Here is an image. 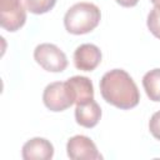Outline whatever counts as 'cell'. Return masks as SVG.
Here are the masks:
<instances>
[{
	"mask_svg": "<svg viewBox=\"0 0 160 160\" xmlns=\"http://www.w3.org/2000/svg\"><path fill=\"white\" fill-rule=\"evenodd\" d=\"M100 92L106 102L121 110L132 109L140 101V94L135 81L122 69H112L102 75Z\"/></svg>",
	"mask_w": 160,
	"mask_h": 160,
	"instance_id": "obj_1",
	"label": "cell"
},
{
	"mask_svg": "<svg viewBox=\"0 0 160 160\" xmlns=\"http://www.w3.org/2000/svg\"><path fill=\"white\" fill-rule=\"evenodd\" d=\"M100 9L92 2L74 4L64 16V26L68 32L82 35L92 31L100 22Z\"/></svg>",
	"mask_w": 160,
	"mask_h": 160,
	"instance_id": "obj_2",
	"label": "cell"
},
{
	"mask_svg": "<svg viewBox=\"0 0 160 160\" xmlns=\"http://www.w3.org/2000/svg\"><path fill=\"white\" fill-rule=\"evenodd\" d=\"M34 59L44 70L50 72H61L68 66L65 52L56 45L49 42L40 44L35 48Z\"/></svg>",
	"mask_w": 160,
	"mask_h": 160,
	"instance_id": "obj_3",
	"label": "cell"
},
{
	"mask_svg": "<svg viewBox=\"0 0 160 160\" xmlns=\"http://www.w3.org/2000/svg\"><path fill=\"white\" fill-rule=\"evenodd\" d=\"M22 0H0V25L12 32L24 26L26 10Z\"/></svg>",
	"mask_w": 160,
	"mask_h": 160,
	"instance_id": "obj_4",
	"label": "cell"
},
{
	"mask_svg": "<svg viewBox=\"0 0 160 160\" xmlns=\"http://www.w3.org/2000/svg\"><path fill=\"white\" fill-rule=\"evenodd\" d=\"M44 105L51 111H64L74 104V100L62 81H55L49 84L42 92Z\"/></svg>",
	"mask_w": 160,
	"mask_h": 160,
	"instance_id": "obj_5",
	"label": "cell"
},
{
	"mask_svg": "<svg viewBox=\"0 0 160 160\" xmlns=\"http://www.w3.org/2000/svg\"><path fill=\"white\" fill-rule=\"evenodd\" d=\"M68 156L72 160H99L102 159L94 141L85 135H75L68 140Z\"/></svg>",
	"mask_w": 160,
	"mask_h": 160,
	"instance_id": "obj_6",
	"label": "cell"
},
{
	"mask_svg": "<svg viewBox=\"0 0 160 160\" xmlns=\"http://www.w3.org/2000/svg\"><path fill=\"white\" fill-rule=\"evenodd\" d=\"M101 62V51L94 44H82L74 51V64L78 70L92 71Z\"/></svg>",
	"mask_w": 160,
	"mask_h": 160,
	"instance_id": "obj_7",
	"label": "cell"
},
{
	"mask_svg": "<svg viewBox=\"0 0 160 160\" xmlns=\"http://www.w3.org/2000/svg\"><path fill=\"white\" fill-rule=\"evenodd\" d=\"M24 160H49L54 156L52 144L44 138H32L22 146Z\"/></svg>",
	"mask_w": 160,
	"mask_h": 160,
	"instance_id": "obj_8",
	"label": "cell"
},
{
	"mask_svg": "<svg viewBox=\"0 0 160 160\" xmlns=\"http://www.w3.org/2000/svg\"><path fill=\"white\" fill-rule=\"evenodd\" d=\"M65 84L74 100V104L78 105L94 99V86L89 78L76 75L69 78Z\"/></svg>",
	"mask_w": 160,
	"mask_h": 160,
	"instance_id": "obj_9",
	"label": "cell"
},
{
	"mask_svg": "<svg viewBox=\"0 0 160 160\" xmlns=\"http://www.w3.org/2000/svg\"><path fill=\"white\" fill-rule=\"evenodd\" d=\"M100 118L101 109L94 99L82 104H78L75 108V120L80 126L91 129L98 125Z\"/></svg>",
	"mask_w": 160,
	"mask_h": 160,
	"instance_id": "obj_10",
	"label": "cell"
},
{
	"mask_svg": "<svg viewBox=\"0 0 160 160\" xmlns=\"http://www.w3.org/2000/svg\"><path fill=\"white\" fill-rule=\"evenodd\" d=\"M142 86L150 100L160 102V69L159 68L152 69L144 75Z\"/></svg>",
	"mask_w": 160,
	"mask_h": 160,
	"instance_id": "obj_11",
	"label": "cell"
},
{
	"mask_svg": "<svg viewBox=\"0 0 160 160\" xmlns=\"http://www.w3.org/2000/svg\"><path fill=\"white\" fill-rule=\"evenodd\" d=\"M146 24H148L150 32L155 38L160 39V0H158L154 4V8L150 10Z\"/></svg>",
	"mask_w": 160,
	"mask_h": 160,
	"instance_id": "obj_12",
	"label": "cell"
},
{
	"mask_svg": "<svg viewBox=\"0 0 160 160\" xmlns=\"http://www.w3.org/2000/svg\"><path fill=\"white\" fill-rule=\"evenodd\" d=\"M56 4V0H25L26 9L36 15L50 11Z\"/></svg>",
	"mask_w": 160,
	"mask_h": 160,
	"instance_id": "obj_13",
	"label": "cell"
},
{
	"mask_svg": "<svg viewBox=\"0 0 160 160\" xmlns=\"http://www.w3.org/2000/svg\"><path fill=\"white\" fill-rule=\"evenodd\" d=\"M149 130L151 132V135L156 139L160 140V110L154 112L152 116L150 118L149 121Z\"/></svg>",
	"mask_w": 160,
	"mask_h": 160,
	"instance_id": "obj_14",
	"label": "cell"
},
{
	"mask_svg": "<svg viewBox=\"0 0 160 160\" xmlns=\"http://www.w3.org/2000/svg\"><path fill=\"white\" fill-rule=\"evenodd\" d=\"M115 1L124 8H132L139 2V0H115Z\"/></svg>",
	"mask_w": 160,
	"mask_h": 160,
	"instance_id": "obj_15",
	"label": "cell"
},
{
	"mask_svg": "<svg viewBox=\"0 0 160 160\" xmlns=\"http://www.w3.org/2000/svg\"><path fill=\"white\" fill-rule=\"evenodd\" d=\"M150 1H151V2H152V4H155V2H156V1H158V0H150Z\"/></svg>",
	"mask_w": 160,
	"mask_h": 160,
	"instance_id": "obj_16",
	"label": "cell"
}]
</instances>
